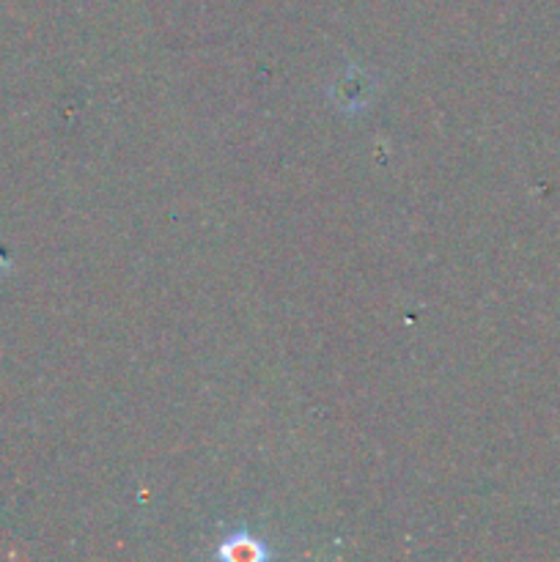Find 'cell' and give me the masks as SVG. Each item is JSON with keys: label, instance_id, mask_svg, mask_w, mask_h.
Returning a JSON list of instances; mask_svg holds the SVG:
<instances>
[{"label": "cell", "instance_id": "obj_1", "mask_svg": "<svg viewBox=\"0 0 560 562\" xmlns=\"http://www.w3.org/2000/svg\"><path fill=\"white\" fill-rule=\"evenodd\" d=\"M267 554L269 552L264 549V543L258 538L247 536V532H234L220 547V558L231 562H261L267 560Z\"/></svg>", "mask_w": 560, "mask_h": 562}]
</instances>
